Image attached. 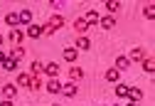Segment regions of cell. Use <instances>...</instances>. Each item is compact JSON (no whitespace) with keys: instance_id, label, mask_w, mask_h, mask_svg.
Here are the masks:
<instances>
[{"instance_id":"obj_1","label":"cell","mask_w":155,"mask_h":106,"mask_svg":"<svg viewBox=\"0 0 155 106\" xmlns=\"http://www.w3.org/2000/svg\"><path fill=\"white\" fill-rule=\"evenodd\" d=\"M62 27H64V17L62 15H54L49 22L45 25V35H54L57 30H62Z\"/></svg>"},{"instance_id":"obj_2","label":"cell","mask_w":155,"mask_h":106,"mask_svg":"<svg viewBox=\"0 0 155 106\" xmlns=\"http://www.w3.org/2000/svg\"><path fill=\"white\" fill-rule=\"evenodd\" d=\"M59 94H64L67 99H74L76 94H79V87H76V81H67V84H62V91Z\"/></svg>"},{"instance_id":"obj_3","label":"cell","mask_w":155,"mask_h":106,"mask_svg":"<svg viewBox=\"0 0 155 106\" xmlns=\"http://www.w3.org/2000/svg\"><path fill=\"white\" fill-rule=\"evenodd\" d=\"M86 30H89L86 20H84V17H76V20H74V32L79 35V37H84V35H86Z\"/></svg>"},{"instance_id":"obj_4","label":"cell","mask_w":155,"mask_h":106,"mask_svg":"<svg viewBox=\"0 0 155 106\" xmlns=\"http://www.w3.org/2000/svg\"><path fill=\"white\" fill-rule=\"evenodd\" d=\"M45 35V25H30L27 27V37H32V39H40Z\"/></svg>"},{"instance_id":"obj_5","label":"cell","mask_w":155,"mask_h":106,"mask_svg":"<svg viewBox=\"0 0 155 106\" xmlns=\"http://www.w3.org/2000/svg\"><path fill=\"white\" fill-rule=\"evenodd\" d=\"M45 74H49V79H57L59 77V64H57V62H47L45 64Z\"/></svg>"},{"instance_id":"obj_6","label":"cell","mask_w":155,"mask_h":106,"mask_svg":"<svg viewBox=\"0 0 155 106\" xmlns=\"http://www.w3.org/2000/svg\"><path fill=\"white\" fill-rule=\"evenodd\" d=\"M17 17H20V25H27V27L32 25V10H27V8H25V10L17 12Z\"/></svg>"},{"instance_id":"obj_7","label":"cell","mask_w":155,"mask_h":106,"mask_svg":"<svg viewBox=\"0 0 155 106\" xmlns=\"http://www.w3.org/2000/svg\"><path fill=\"white\" fill-rule=\"evenodd\" d=\"M47 91H49V94H59V91H62V81H59V79H49V81H47Z\"/></svg>"},{"instance_id":"obj_8","label":"cell","mask_w":155,"mask_h":106,"mask_svg":"<svg viewBox=\"0 0 155 106\" xmlns=\"http://www.w3.org/2000/svg\"><path fill=\"white\" fill-rule=\"evenodd\" d=\"M128 67H130V59H128V57H116V67H113V69H118V72H126Z\"/></svg>"},{"instance_id":"obj_9","label":"cell","mask_w":155,"mask_h":106,"mask_svg":"<svg viewBox=\"0 0 155 106\" xmlns=\"http://www.w3.org/2000/svg\"><path fill=\"white\" fill-rule=\"evenodd\" d=\"M84 20H86V25L91 27V25H99V20H101V17H99V12H96V10H89Z\"/></svg>"},{"instance_id":"obj_10","label":"cell","mask_w":155,"mask_h":106,"mask_svg":"<svg viewBox=\"0 0 155 106\" xmlns=\"http://www.w3.org/2000/svg\"><path fill=\"white\" fill-rule=\"evenodd\" d=\"M128 59H133V62H140V59H145V52H143V47H133Z\"/></svg>"},{"instance_id":"obj_11","label":"cell","mask_w":155,"mask_h":106,"mask_svg":"<svg viewBox=\"0 0 155 106\" xmlns=\"http://www.w3.org/2000/svg\"><path fill=\"white\" fill-rule=\"evenodd\" d=\"M69 77H71V81H81L84 79V69L81 67H71L69 69Z\"/></svg>"},{"instance_id":"obj_12","label":"cell","mask_w":155,"mask_h":106,"mask_svg":"<svg viewBox=\"0 0 155 106\" xmlns=\"http://www.w3.org/2000/svg\"><path fill=\"white\" fill-rule=\"evenodd\" d=\"M3 94H5V99H15L17 87H15V84H3Z\"/></svg>"},{"instance_id":"obj_13","label":"cell","mask_w":155,"mask_h":106,"mask_svg":"<svg viewBox=\"0 0 155 106\" xmlns=\"http://www.w3.org/2000/svg\"><path fill=\"white\" fill-rule=\"evenodd\" d=\"M10 39L15 42V45H22V39H25V32H22V30H17V27H15V30L10 32Z\"/></svg>"},{"instance_id":"obj_14","label":"cell","mask_w":155,"mask_h":106,"mask_svg":"<svg viewBox=\"0 0 155 106\" xmlns=\"http://www.w3.org/2000/svg\"><path fill=\"white\" fill-rule=\"evenodd\" d=\"M42 72H45V64H42L40 59H35V62H32V74H30V77H40Z\"/></svg>"},{"instance_id":"obj_15","label":"cell","mask_w":155,"mask_h":106,"mask_svg":"<svg viewBox=\"0 0 155 106\" xmlns=\"http://www.w3.org/2000/svg\"><path fill=\"white\" fill-rule=\"evenodd\" d=\"M25 57V50L20 47V45H17V47H12V52H10V59H15V62H20Z\"/></svg>"},{"instance_id":"obj_16","label":"cell","mask_w":155,"mask_h":106,"mask_svg":"<svg viewBox=\"0 0 155 106\" xmlns=\"http://www.w3.org/2000/svg\"><path fill=\"white\" fill-rule=\"evenodd\" d=\"M5 22L12 25V27H17V25H20V17H17V12H8L5 15Z\"/></svg>"},{"instance_id":"obj_17","label":"cell","mask_w":155,"mask_h":106,"mask_svg":"<svg viewBox=\"0 0 155 106\" xmlns=\"http://www.w3.org/2000/svg\"><path fill=\"white\" fill-rule=\"evenodd\" d=\"M76 52H79L76 47H64V59H67V62H74V59H76Z\"/></svg>"},{"instance_id":"obj_18","label":"cell","mask_w":155,"mask_h":106,"mask_svg":"<svg viewBox=\"0 0 155 106\" xmlns=\"http://www.w3.org/2000/svg\"><path fill=\"white\" fill-rule=\"evenodd\" d=\"M99 22H101V27H104V30H111V27H116V20H113L111 15H108V17H101Z\"/></svg>"},{"instance_id":"obj_19","label":"cell","mask_w":155,"mask_h":106,"mask_svg":"<svg viewBox=\"0 0 155 106\" xmlns=\"http://www.w3.org/2000/svg\"><path fill=\"white\" fill-rule=\"evenodd\" d=\"M89 47H91V42H89V37H86V35L76 39V50H89Z\"/></svg>"},{"instance_id":"obj_20","label":"cell","mask_w":155,"mask_h":106,"mask_svg":"<svg viewBox=\"0 0 155 106\" xmlns=\"http://www.w3.org/2000/svg\"><path fill=\"white\" fill-rule=\"evenodd\" d=\"M128 89H130V87H126V84H116V96H118V99L128 96Z\"/></svg>"},{"instance_id":"obj_21","label":"cell","mask_w":155,"mask_h":106,"mask_svg":"<svg viewBox=\"0 0 155 106\" xmlns=\"http://www.w3.org/2000/svg\"><path fill=\"white\" fill-rule=\"evenodd\" d=\"M3 69H5V72H15V69H17V62H15V59H10V57H8V59H5V62H3Z\"/></svg>"},{"instance_id":"obj_22","label":"cell","mask_w":155,"mask_h":106,"mask_svg":"<svg viewBox=\"0 0 155 106\" xmlns=\"http://www.w3.org/2000/svg\"><path fill=\"white\" fill-rule=\"evenodd\" d=\"M128 96H130V101L138 104V101L143 99V91H140V89H128Z\"/></svg>"},{"instance_id":"obj_23","label":"cell","mask_w":155,"mask_h":106,"mask_svg":"<svg viewBox=\"0 0 155 106\" xmlns=\"http://www.w3.org/2000/svg\"><path fill=\"white\" fill-rule=\"evenodd\" d=\"M143 69H145L148 74H153V72H155V62H153L150 57H145V59H143Z\"/></svg>"},{"instance_id":"obj_24","label":"cell","mask_w":155,"mask_h":106,"mask_svg":"<svg viewBox=\"0 0 155 106\" xmlns=\"http://www.w3.org/2000/svg\"><path fill=\"white\" fill-rule=\"evenodd\" d=\"M104 77H106V81H118V69H113V67H111V69H106Z\"/></svg>"},{"instance_id":"obj_25","label":"cell","mask_w":155,"mask_h":106,"mask_svg":"<svg viewBox=\"0 0 155 106\" xmlns=\"http://www.w3.org/2000/svg\"><path fill=\"white\" fill-rule=\"evenodd\" d=\"M30 89H32V91H40V89H42L40 77H30Z\"/></svg>"},{"instance_id":"obj_26","label":"cell","mask_w":155,"mask_h":106,"mask_svg":"<svg viewBox=\"0 0 155 106\" xmlns=\"http://www.w3.org/2000/svg\"><path fill=\"white\" fill-rule=\"evenodd\" d=\"M118 8H121V3H116V0H108V3H106V10L113 15V12H118Z\"/></svg>"},{"instance_id":"obj_27","label":"cell","mask_w":155,"mask_h":106,"mask_svg":"<svg viewBox=\"0 0 155 106\" xmlns=\"http://www.w3.org/2000/svg\"><path fill=\"white\" fill-rule=\"evenodd\" d=\"M17 87H30V74H20L17 77Z\"/></svg>"},{"instance_id":"obj_28","label":"cell","mask_w":155,"mask_h":106,"mask_svg":"<svg viewBox=\"0 0 155 106\" xmlns=\"http://www.w3.org/2000/svg\"><path fill=\"white\" fill-rule=\"evenodd\" d=\"M143 15H145L148 20H153V17H155V5H148V8L143 10Z\"/></svg>"},{"instance_id":"obj_29","label":"cell","mask_w":155,"mask_h":106,"mask_svg":"<svg viewBox=\"0 0 155 106\" xmlns=\"http://www.w3.org/2000/svg\"><path fill=\"white\" fill-rule=\"evenodd\" d=\"M64 3H59V0H52V3H49V8H57V10H59Z\"/></svg>"},{"instance_id":"obj_30","label":"cell","mask_w":155,"mask_h":106,"mask_svg":"<svg viewBox=\"0 0 155 106\" xmlns=\"http://www.w3.org/2000/svg\"><path fill=\"white\" fill-rule=\"evenodd\" d=\"M0 106H15V104H12V99H3V101H0Z\"/></svg>"},{"instance_id":"obj_31","label":"cell","mask_w":155,"mask_h":106,"mask_svg":"<svg viewBox=\"0 0 155 106\" xmlns=\"http://www.w3.org/2000/svg\"><path fill=\"white\" fill-rule=\"evenodd\" d=\"M5 59H8V57H5L3 52H0V67H3V62H5Z\"/></svg>"},{"instance_id":"obj_32","label":"cell","mask_w":155,"mask_h":106,"mask_svg":"<svg viewBox=\"0 0 155 106\" xmlns=\"http://www.w3.org/2000/svg\"><path fill=\"white\" fill-rule=\"evenodd\" d=\"M3 42H5V37H3V35H0V47H3Z\"/></svg>"},{"instance_id":"obj_33","label":"cell","mask_w":155,"mask_h":106,"mask_svg":"<svg viewBox=\"0 0 155 106\" xmlns=\"http://www.w3.org/2000/svg\"><path fill=\"white\" fill-rule=\"evenodd\" d=\"M128 106H138V104H135V101H130V104H128Z\"/></svg>"},{"instance_id":"obj_34","label":"cell","mask_w":155,"mask_h":106,"mask_svg":"<svg viewBox=\"0 0 155 106\" xmlns=\"http://www.w3.org/2000/svg\"><path fill=\"white\" fill-rule=\"evenodd\" d=\"M52 106H59V104H52Z\"/></svg>"},{"instance_id":"obj_35","label":"cell","mask_w":155,"mask_h":106,"mask_svg":"<svg viewBox=\"0 0 155 106\" xmlns=\"http://www.w3.org/2000/svg\"><path fill=\"white\" fill-rule=\"evenodd\" d=\"M101 106H106V104H101Z\"/></svg>"}]
</instances>
